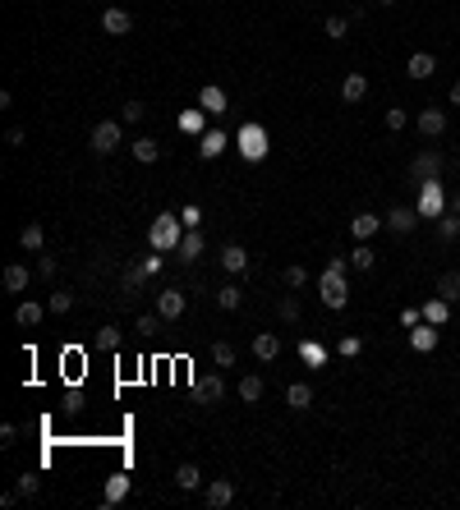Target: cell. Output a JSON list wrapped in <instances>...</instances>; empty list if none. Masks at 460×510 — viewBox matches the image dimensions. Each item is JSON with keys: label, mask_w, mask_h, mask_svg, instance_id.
Instances as JSON below:
<instances>
[{"label": "cell", "mask_w": 460, "mask_h": 510, "mask_svg": "<svg viewBox=\"0 0 460 510\" xmlns=\"http://www.w3.org/2000/svg\"><path fill=\"white\" fill-rule=\"evenodd\" d=\"M184 234H189V225L175 221V212H161V217L148 225V244H152V253H175Z\"/></svg>", "instance_id": "6da1fadb"}, {"label": "cell", "mask_w": 460, "mask_h": 510, "mask_svg": "<svg viewBox=\"0 0 460 510\" xmlns=\"http://www.w3.org/2000/svg\"><path fill=\"white\" fill-rule=\"evenodd\" d=\"M318 290H322V303H327V308H346V303H350L346 271H336V267H322V276H318Z\"/></svg>", "instance_id": "7a4b0ae2"}, {"label": "cell", "mask_w": 460, "mask_h": 510, "mask_svg": "<svg viewBox=\"0 0 460 510\" xmlns=\"http://www.w3.org/2000/svg\"><path fill=\"white\" fill-rule=\"evenodd\" d=\"M414 212H419L424 221H437V217L446 212V189H442L437 180H424V184H419V202H414Z\"/></svg>", "instance_id": "3957f363"}, {"label": "cell", "mask_w": 460, "mask_h": 510, "mask_svg": "<svg viewBox=\"0 0 460 510\" xmlns=\"http://www.w3.org/2000/svg\"><path fill=\"white\" fill-rule=\"evenodd\" d=\"M240 156L249 166H258L262 156H267V129H262V124H244L240 129Z\"/></svg>", "instance_id": "277c9868"}, {"label": "cell", "mask_w": 460, "mask_h": 510, "mask_svg": "<svg viewBox=\"0 0 460 510\" xmlns=\"http://www.w3.org/2000/svg\"><path fill=\"white\" fill-rule=\"evenodd\" d=\"M120 139H124V120H102V124L92 129V152L111 156L115 147H120Z\"/></svg>", "instance_id": "5b68a950"}, {"label": "cell", "mask_w": 460, "mask_h": 510, "mask_svg": "<svg viewBox=\"0 0 460 510\" xmlns=\"http://www.w3.org/2000/svg\"><path fill=\"white\" fill-rule=\"evenodd\" d=\"M184 308H189V299H184V290H161V294H156V313H161V318L166 322H175V318H180V313Z\"/></svg>", "instance_id": "8992f818"}, {"label": "cell", "mask_w": 460, "mask_h": 510, "mask_svg": "<svg viewBox=\"0 0 460 510\" xmlns=\"http://www.w3.org/2000/svg\"><path fill=\"white\" fill-rule=\"evenodd\" d=\"M410 175H414L419 184H424V180H437V175H442V156H437V152H419L414 161H410Z\"/></svg>", "instance_id": "52a82bcc"}, {"label": "cell", "mask_w": 460, "mask_h": 510, "mask_svg": "<svg viewBox=\"0 0 460 510\" xmlns=\"http://www.w3.org/2000/svg\"><path fill=\"white\" fill-rule=\"evenodd\" d=\"M203 501H208L212 510H226L235 501V487H230V478H212L208 483V492H203Z\"/></svg>", "instance_id": "ba28073f"}, {"label": "cell", "mask_w": 460, "mask_h": 510, "mask_svg": "<svg viewBox=\"0 0 460 510\" xmlns=\"http://www.w3.org/2000/svg\"><path fill=\"white\" fill-rule=\"evenodd\" d=\"M102 28L111 37H124L134 28V18H129V9H120V5H111V9H102Z\"/></svg>", "instance_id": "9c48e42d"}, {"label": "cell", "mask_w": 460, "mask_h": 510, "mask_svg": "<svg viewBox=\"0 0 460 510\" xmlns=\"http://www.w3.org/2000/svg\"><path fill=\"white\" fill-rule=\"evenodd\" d=\"M419 134L424 139H437V134H446V111H437V106H428V111H419Z\"/></svg>", "instance_id": "30bf717a"}, {"label": "cell", "mask_w": 460, "mask_h": 510, "mask_svg": "<svg viewBox=\"0 0 460 510\" xmlns=\"http://www.w3.org/2000/svg\"><path fill=\"white\" fill-rule=\"evenodd\" d=\"M419 221H424V217H419L414 207H391V212H387V225H391L396 234H410V230H414Z\"/></svg>", "instance_id": "8fae6325"}, {"label": "cell", "mask_w": 460, "mask_h": 510, "mask_svg": "<svg viewBox=\"0 0 460 510\" xmlns=\"http://www.w3.org/2000/svg\"><path fill=\"white\" fill-rule=\"evenodd\" d=\"M193 396H198V400H212V405H217V400L226 396V381H221L217 372H212V377H198V381H193Z\"/></svg>", "instance_id": "7c38bea8"}, {"label": "cell", "mask_w": 460, "mask_h": 510, "mask_svg": "<svg viewBox=\"0 0 460 510\" xmlns=\"http://www.w3.org/2000/svg\"><path fill=\"white\" fill-rule=\"evenodd\" d=\"M253 354H258L262 364H272V359L281 354V336H272V331H258V336H253Z\"/></svg>", "instance_id": "4fadbf2b"}, {"label": "cell", "mask_w": 460, "mask_h": 510, "mask_svg": "<svg viewBox=\"0 0 460 510\" xmlns=\"http://www.w3.org/2000/svg\"><path fill=\"white\" fill-rule=\"evenodd\" d=\"M124 497H129V474H111V478H106V492H102V501H106V506H120Z\"/></svg>", "instance_id": "5bb4252c"}, {"label": "cell", "mask_w": 460, "mask_h": 510, "mask_svg": "<svg viewBox=\"0 0 460 510\" xmlns=\"http://www.w3.org/2000/svg\"><path fill=\"white\" fill-rule=\"evenodd\" d=\"M198 106H203L208 115H226V92H221L217 83H208V87L198 92Z\"/></svg>", "instance_id": "9a60e30c"}, {"label": "cell", "mask_w": 460, "mask_h": 510, "mask_svg": "<svg viewBox=\"0 0 460 510\" xmlns=\"http://www.w3.org/2000/svg\"><path fill=\"white\" fill-rule=\"evenodd\" d=\"M42 244H46V230L37 221H28L23 230H18V249H23V253H42Z\"/></svg>", "instance_id": "2e32d148"}, {"label": "cell", "mask_w": 460, "mask_h": 510, "mask_svg": "<svg viewBox=\"0 0 460 510\" xmlns=\"http://www.w3.org/2000/svg\"><path fill=\"white\" fill-rule=\"evenodd\" d=\"M221 267H226L230 276H240V271H249V253H244L240 244H226V249H221Z\"/></svg>", "instance_id": "e0dca14e"}, {"label": "cell", "mask_w": 460, "mask_h": 510, "mask_svg": "<svg viewBox=\"0 0 460 510\" xmlns=\"http://www.w3.org/2000/svg\"><path fill=\"white\" fill-rule=\"evenodd\" d=\"M405 74L410 78H433L437 74V60L428 51H414V55H410V65H405Z\"/></svg>", "instance_id": "ac0fdd59"}, {"label": "cell", "mask_w": 460, "mask_h": 510, "mask_svg": "<svg viewBox=\"0 0 460 510\" xmlns=\"http://www.w3.org/2000/svg\"><path fill=\"white\" fill-rule=\"evenodd\" d=\"M410 345H414L419 354H428V349H437V327H433V322H424V327H414V331H410Z\"/></svg>", "instance_id": "d6986e66"}, {"label": "cell", "mask_w": 460, "mask_h": 510, "mask_svg": "<svg viewBox=\"0 0 460 510\" xmlns=\"http://www.w3.org/2000/svg\"><path fill=\"white\" fill-rule=\"evenodd\" d=\"M341 97H346L350 106L364 102V97H368V78H364V74H346V83H341Z\"/></svg>", "instance_id": "ffe728a7"}, {"label": "cell", "mask_w": 460, "mask_h": 510, "mask_svg": "<svg viewBox=\"0 0 460 510\" xmlns=\"http://www.w3.org/2000/svg\"><path fill=\"white\" fill-rule=\"evenodd\" d=\"M175 258H180V262H198V258H203V234L189 230V234L180 239V249H175Z\"/></svg>", "instance_id": "44dd1931"}, {"label": "cell", "mask_w": 460, "mask_h": 510, "mask_svg": "<svg viewBox=\"0 0 460 510\" xmlns=\"http://www.w3.org/2000/svg\"><path fill=\"white\" fill-rule=\"evenodd\" d=\"M226 134H221V129H212V134H203V143H198V156H208V161H217V156L221 152H226Z\"/></svg>", "instance_id": "7402d4cb"}, {"label": "cell", "mask_w": 460, "mask_h": 510, "mask_svg": "<svg viewBox=\"0 0 460 510\" xmlns=\"http://www.w3.org/2000/svg\"><path fill=\"white\" fill-rule=\"evenodd\" d=\"M286 405L290 409H309L313 405V386H309V381H290V386H286Z\"/></svg>", "instance_id": "603a6c76"}, {"label": "cell", "mask_w": 460, "mask_h": 510, "mask_svg": "<svg viewBox=\"0 0 460 510\" xmlns=\"http://www.w3.org/2000/svg\"><path fill=\"white\" fill-rule=\"evenodd\" d=\"M446 318H451V303H446L442 294H433V299L424 303V322H433V327H442Z\"/></svg>", "instance_id": "cb8c5ba5"}, {"label": "cell", "mask_w": 460, "mask_h": 510, "mask_svg": "<svg viewBox=\"0 0 460 510\" xmlns=\"http://www.w3.org/2000/svg\"><path fill=\"white\" fill-rule=\"evenodd\" d=\"M42 303H37V299H23V303H18V308H14V322H18V327H37V322H42Z\"/></svg>", "instance_id": "d4e9b609"}, {"label": "cell", "mask_w": 460, "mask_h": 510, "mask_svg": "<svg viewBox=\"0 0 460 510\" xmlns=\"http://www.w3.org/2000/svg\"><path fill=\"white\" fill-rule=\"evenodd\" d=\"M129 152H134V161L152 166L156 156H161V147H156V139H134V143H129Z\"/></svg>", "instance_id": "484cf974"}, {"label": "cell", "mask_w": 460, "mask_h": 510, "mask_svg": "<svg viewBox=\"0 0 460 510\" xmlns=\"http://www.w3.org/2000/svg\"><path fill=\"white\" fill-rule=\"evenodd\" d=\"M437 294H442L446 303H460V271H442V276H437Z\"/></svg>", "instance_id": "4316f807"}, {"label": "cell", "mask_w": 460, "mask_h": 510, "mask_svg": "<svg viewBox=\"0 0 460 510\" xmlns=\"http://www.w3.org/2000/svg\"><path fill=\"white\" fill-rule=\"evenodd\" d=\"M175 487H180V492H193V487H203L198 465H180V469H175Z\"/></svg>", "instance_id": "83f0119b"}, {"label": "cell", "mask_w": 460, "mask_h": 510, "mask_svg": "<svg viewBox=\"0 0 460 510\" xmlns=\"http://www.w3.org/2000/svg\"><path fill=\"white\" fill-rule=\"evenodd\" d=\"M378 225L383 221H378L373 212H359V217L350 221V234H355V239H368V234H378Z\"/></svg>", "instance_id": "f1b7e54d"}, {"label": "cell", "mask_w": 460, "mask_h": 510, "mask_svg": "<svg viewBox=\"0 0 460 510\" xmlns=\"http://www.w3.org/2000/svg\"><path fill=\"white\" fill-rule=\"evenodd\" d=\"M5 290H9V294L28 290V267H18V262H9V267H5Z\"/></svg>", "instance_id": "f546056e"}, {"label": "cell", "mask_w": 460, "mask_h": 510, "mask_svg": "<svg viewBox=\"0 0 460 510\" xmlns=\"http://www.w3.org/2000/svg\"><path fill=\"white\" fill-rule=\"evenodd\" d=\"M373 262H378V253L368 249L364 239H359V244H355V253H350V267H355V271H368V267H373Z\"/></svg>", "instance_id": "4dcf8cb0"}, {"label": "cell", "mask_w": 460, "mask_h": 510, "mask_svg": "<svg viewBox=\"0 0 460 510\" xmlns=\"http://www.w3.org/2000/svg\"><path fill=\"white\" fill-rule=\"evenodd\" d=\"M437 234L451 244L456 234H460V212H442V217H437Z\"/></svg>", "instance_id": "1f68e13d"}, {"label": "cell", "mask_w": 460, "mask_h": 510, "mask_svg": "<svg viewBox=\"0 0 460 510\" xmlns=\"http://www.w3.org/2000/svg\"><path fill=\"white\" fill-rule=\"evenodd\" d=\"M240 400H244V405H258V400H262V377H244L240 381Z\"/></svg>", "instance_id": "d6a6232c"}, {"label": "cell", "mask_w": 460, "mask_h": 510, "mask_svg": "<svg viewBox=\"0 0 460 510\" xmlns=\"http://www.w3.org/2000/svg\"><path fill=\"white\" fill-rule=\"evenodd\" d=\"M212 364H217V368H230L235 364V345H230V340H217V345H212Z\"/></svg>", "instance_id": "836d02e7"}, {"label": "cell", "mask_w": 460, "mask_h": 510, "mask_svg": "<svg viewBox=\"0 0 460 510\" xmlns=\"http://www.w3.org/2000/svg\"><path fill=\"white\" fill-rule=\"evenodd\" d=\"M299 354H304V364H309V368H322V359H327V349H322L318 340H304V345H299Z\"/></svg>", "instance_id": "e575fe53"}, {"label": "cell", "mask_w": 460, "mask_h": 510, "mask_svg": "<svg viewBox=\"0 0 460 510\" xmlns=\"http://www.w3.org/2000/svg\"><path fill=\"white\" fill-rule=\"evenodd\" d=\"M240 299H244V290H240V286H221V290H217V303H221L226 313H230V308H240Z\"/></svg>", "instance_id": "d590c367"}, {"label": "cell", "mask_w": 460, "mask_h": 510, "mask_svg": "<svg viewBox=\"0 0 460 510\" xmlns=\"http://www.w3.org/2000/svg\"><path fill=\"white\" fill-rule=\"evenodd\" d=\"M304 286H309V271L299 267V262H295V267H286V290H304Z\"/></svg>", "instance_id": "8d00e7d4"}, {"label": "cell", "mask_w": 460, "mask_h": 510, "mask_svg": "<svg viewBox=\"0 0 460 510\" xmlns=\"http://www.w3.org/2000/svg\"><path fill=\"white\" fill-rule=\"evenodd\" d=\"M143 115H148V106H143V102H124V111H120V120H124V124H139V120H143Z\"/></svg>", "instance_id": "74e56055"}, {"label": "cell", "mask_w": 460, "mask_h": 510, "mask_svg": "<svg viewBox=\"0 0 460 510\" xmlns=\"http://www.w3.org/2000/svg\"><path fill=\"white\" fill-rule=\"evenodd\" d=\"M70 303H74V294H70V290H55L51 299H46V308H51V313H70Z\"/></svg>", "instance_id": "f35d334b"}, {"label": "cell", "mask_w": 460, "mask_h": 510, "mask_svg": "<svg viewBox=\"0 0 460 510\" xmlns=\"http://www.w3.org/2000/svg\"><path fill=\"white\" fill-rule=\"evenodd\" d=\"M277 313H281L286 322H299V299H295V294H286V299L277 303Z\"/></svg>", "instance_id": "ab89813d"}, {"label": "cell", "mask_w": 460, "mask_h": 510, "mask_svg": "<svg viewBox=\"0 0 460 510\" xmlns=\"http://www.w3.org/2000/svg\"><path fill=\"white\" fill-rule=\"evenodd\" d=\"M161 313H143V318H139V336H156V327H161Z\"/></svg>", "instance_id": "60d3db41"}, {"label": "cell", "mask_w": 460, "mask_h": 510, "mask_svg": "<svg viewBox=\"0 0 460 510\" xmlns=\"http://www.w3.org/2000/svg\"><path fill=\"white\" fill-rule=\"evenodd\" d=\"M97 345H102V349H120V331H115V327H102V331H97Z\"/></svg>", "instance_id": "b9f144b4"}, {"label": "cell", "mask_w": 460, "mask_h": 510, "mask_svg": "<svg viewBox=\"0 0 460 510\" xmlns=\"http://www.w3.org/2000/svg\"><path fill=\"white\" fill-rule=\"evenodd\" d=\"M405 124H410V115L400 111V106H391V111H387V129H391V134H400Z\"/></svg>", "instance_id": "7bdbcfd3"}, {"label": "cell", "mask_w": 460, "mask_h": 510, "mask_svg": "<svg viewBox=\"0 0 460 510\" xmlns=\"http://www.w3.org/2000/svg\"><path fill=\"white\" fill-rule=\"evenodd\" d=\"M322 28H327V37H346V33H350V18L331 14V18H327V23H322Z\"/></svg>", "instance_id": "ee69618b"}, {"label": "cell", "mask_w": 460, "mask_h": 510, "mask_svg": "<svg viewBox=\"0 0 460 510\" xmlns=\"http://www.w3.org/2000/svg\"><path fill=\"white\" fill-rule=\"evenodd\" d=\"M14 487H18L23 497H33L37 487H42V478H37V474H18V483H14Z\"/></svg>", "instance_id": "f6af8a7d"}, {"label": "cell", "mask_w": 460, "mask_h": 510, "mask_svg": "<svg viewBox=\"0 0 460 510\" xmlns=\"http://www.w3.org/2000/svg\"><path fill=\"white\" fill-rule=\"evenodd\" d=\"M341 354L355 359V354H359V336H346V340H341Z\"/></svg>", "instance_id": "bcb514c9"}, {"label": "cell", "mask_w": 460, "mask_h": 510, "mask_svg": "<svg viewBox=\"0 0 460 510\" xmlns=\"http://www.w3.org/2000/svg\"><path fill=\"white\" fill-rule=\"evenodd\" d=\"M419 318H424V308H405V313H400V322H405V327H419Z\"/></svg>", "instance_id": "7dc6e473"}, {"label": "cell", "mask_w": 460, "mask_h": 510, "mask_svg": "<svg viewBox=\"0 0 460 510\" xmlns=\"http://www.w3.org/2000/svg\"><path fill=\"white\" fill-rule=\"evenodd\" d=\"M180 221L189 225V230H198V207H184V212H180Z\"/></svg>", "instance_id": "c3c4849f"}, {"label": "cell", "mask_w": 460, "mask_h": 510, "mask_svg": "<svg viewBox=\"0 0 460 510\" xmlns=\"http://www.w3.org/2000/svg\"><path fill=\"white\" fill-rule=\"evenodd\" d=\"M14 437H18V428H14V423H5V428H0V446H9Z\"/></svg>", "instance_id": "681fc988"}, {"label": "cell", "mask_w": 460, "mask_h": 510, "mask_svg": "<svg viewBox=\"0 0 460 510\" xmlns=\"http://www.w3.org/2000/svg\"><path fill=\"white\" fill-rule=\"evenodd\" d=\"M446 212H460V193H451V198H446Z\"/></svg>", "instance_id": "f907efd6"}, {"label": "cell", "mask_w": 460, "mask_h": 510, "mask_svg": "<svg viewBox=\"0 0 460 510\" xmlns=\"http://www.w3.org/2000/svg\"><path fill=\"white\" fill-rule=\"evenodd\" d=\"M451 106H460V83H451Z\"/></svg>", "instance_id": "816d5d0a"}, {"label": "cell", "mask_w": 460, "mask_h": 510, "mask_svg": "<svg viewBox=\"0 0 460 510\" xmlns=\"http://www.w3.org/2000/svg\"><path fill=\"white\" fill-rule=\"evenodd\" d=\"M383 5H396V0H383Z\"/></svg>", "instance_id": "f5cc1de1"}]
</instances>
